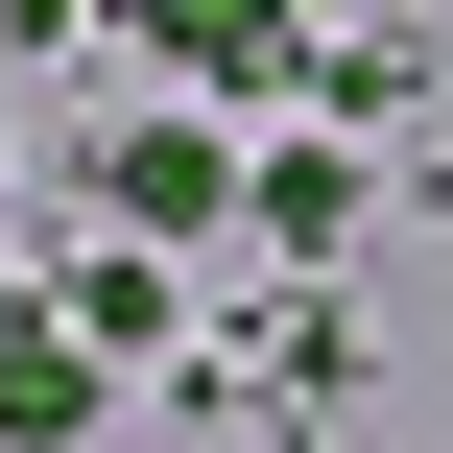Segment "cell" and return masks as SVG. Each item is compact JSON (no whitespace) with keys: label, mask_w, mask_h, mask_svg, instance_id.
I'll return each instance as SVG.
<instances>
[{"label":"cell","mask_w":453,"mask_h":453,"mask_svg":"<svg viewBox=\"0 0 453 453\" xmlns=\"http://www.w3.org/2000/svg\"><path fill=\"white\" fill-rule=\"evenodd\" d=\"M0 430H24V453H72V430H96V382H72V334H0Z\"/></svg>","instance_id":"1"}]
</instances>
